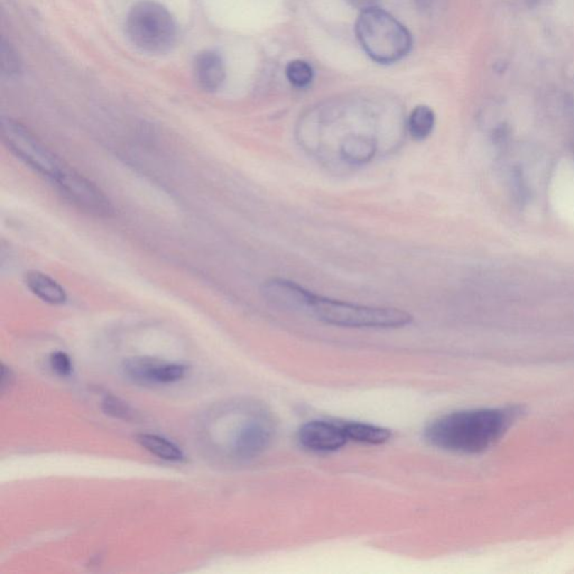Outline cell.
I'll list each match as a JSON object with an SVG mask.
<instances>
[{"instance_id":"7c38bea8","label":"cell","mask_w":574,"mask_h":574,"mask_svg":"<svg viewBox=\"0 0 574 574\" xmlns=\"http://www.w3.org/2000/svg\"><path fill=\"white\" fill-rule=\"evenodd\" d=\"M376 140L365 135H350L340 145L339 153L342 160L349 165L360 166L369 163L376 155Z\"/></svg>"},{"instance_id":"3957f363","label":"cell","mask_w":574,"mask_h":574,"mask_svg":"<svg viewBox=\"0 0 574 574\" xmlns=\"http://www.w3.org/2000/svg\"><path fill=\"white\" fill-rule=\"evenodd\" d=\"M309 312L324 324L343 328L396 329L413 320L409 313L393 307L353 304L319 295L313 299Z\"/></svg>"},{"instance_id":"44dd1931","label":"cell","mask_w":574,"mask_h":574,"mask_svg":"<svg viewBox=\"0 0 574 574\" xmlns=\"http://www.w3.org/2000/svg\"><path fill=\"white\" fill-rule=\"evenodd\" d=\"M13 372H11V369L9 367H6L5 365H1V377H0V386H1V392H5V388L9 387V385H11V382H13Z\"/></svg>"},{"instance_id":"30bf717a","label":"cell","mask_w":574,"mask_h":574,"mask_svg":"<svg viewBox=\"0 0 574 574\" xmlns=\"http://www.w3.org/2000/svg\"><path fill=\"white\" fill-rule=\"evenodd\" d=\"M262 294L272 307L291 311H310L311 303L316 297V294L299 284L283 278H272L265 282Z\"/></svg>"},{"instance_id":"ffe728a7","label":"cell","mask_w":574,"mask_h":574,"mask_svg":"<svg viewBox=\"0 0 574 574\" xmlns=\"http://www.w3.org/2000/svg\"><path fill=\"white\" fill-rule=\"evenodd\" d=\"M51 368L55 374L61 377H67L72 374L73 365L71 358L65 353L57 351L51 355Z\"/></svg>"},{"instance_id":"ac0fdd59","label":"cell","mask_w":574,"mask_h":574,"mask_svg":"<svg viewBox=\"0 0 574 574\" xmlns=\"http://www.w3.org/2000/svg\"><path fill=\"white\" fill-rule=\"evenodd\" d=\"M102 409L106 414L115 419L131 421L135 417V412L131 409V406L115 396H107L104 398Z\"/></svg>"},{"instance_id":"277c9868","label":"cell","mask_w":574,"mask_h":574,"mask_svg":"<svg viewBox=\"0 0 574 574\" xmlns=\"http://www.w3.org/2000/svg\"><path fill=\"white\" fill-rule=\"evenodd\" d=\"M126 30L131 43L146 53H167L177 42V24L171 13L150 0H143L131 7Z\"/></svg>"},{"instance_id":"7a4b0ae2","label":"cell","mask_w":574,"mask_h":574,"mask_svg":"<svg viewBox=\"0 0 574 574\" xmlns=\"http://www.w3.org/2000/svg\"><path fill=\"white\" fill-rule=\"evenodd\" d=\"M355 33L365 52L378 63H394L411 50L409 31L378 7L361 11Z\"/></svg>"},{"instance_id":"8992f818","label":"cell","mask_w":574,"mask_h":574,"mask_svg":"<svg viewBox=\"0 0 574 574\" xmlns=\"http://www.w3.org/2000/svg\"><path fill=\"white\" fill-rule=\"evenodd\" d=\"M52 181L60 193L83 212L96 216H109L113 214L109 199L81 174L65 167Z\"/></svg>"},{"instance_id":"8fae6325","label":"cell","mask_w":574,"mask_h":574,"mask_svg":"<svg viewBox=\"0 0 574 574\" xmlns=\"http://www.w3.org/2000/svg\"><path fill=\"white\" fill-rule=\"evenodd\" d=\"M193 74L202 90L206 92L219 90L226 79L223 60L216 52H201L193 62Z\"/></svg>"},{"instance_id":"5b68a950","label":"cell","mask_w":574,"mask_h":574,"mask_svg":"<svg viewBox=\"0 0 574 574\" xmlns=\"http://www.w3.org/2000/svg\"><path fill=\"white\" fill-rule=\"evenodd\" d=\"M1 136L9 150L34 171L53 180L65 169L53 152L26 127L11 119L1 121Z\"/></svg>"},{"instance_id":"4fadbf2b","label":"cell","mask_w":574,"mask_h":574,"mask_svg":"<svg viewBox=\"0 0 574 574\" xmlns=\"http://www.w3.org/2000/svg\"><path fill=\"white\" fill-rule=\"evenodd\" d=\"M25 283L35 297L48 304H63L67 301L65 289L57 281H54L53 278L43 272H27Z\"/></svg>"},{"instance_id":"2e32d148","label":"cell","mask_w":574,"mask_h":574,"mask_svg":"<svg viewBox=\"0 0 574 574\" xmlns=\"http://www.w3.org/2000/svg\"><path fill=\"white\" fill-rule=\"evenodd\" d=\"M343 428L348 438L359 443L382 444L392 436V433L387 429L366 423H347Z\"/></svg>"},{"instance_id":"d6986e66","label":"cell","mask_w":574,"mask_h":574,"mask_svg":"<svg viewBox=\"0 0 574 574\" xmlns=\"http://www.w3.org/2000/svg\"><path fill=\"white\" fill-rule=\"evenodd\" d=\"M1 54H3L4 73H6L9 77L17 74L21 71V62H19L16 53L13 51V48L9 44L6 43L5 40H3Z\"/></svg>"},{"instance_id":"e0dca14e","label":"cell","mask_w":574,"mask_h":574,"mask_svg":"<svg viewBox=\"0 0 574 574\" xmlns=\"http://www.w3.org/2000/svg\"><path fill=\"white\" fill-rule=\"evenodd\" d=\"M286 75L289 82L297 88H305L313 79V70L305 61H292L286 67Z\"/></svg>"},{"instance_id":"52a82bcc","label":"cell","mask_w":574,"mask_h":574,"mask_svg":"<svg viewBox=\"0 0 574 574\" xmlns=\"http://www.w3.org/2000/svg\"><path fill=\"white\" fill-rule=\"evenodd\" d=\"M275 426L272 419L264 413L247 419L236 432L233 441V453L241 459L258 457L272 443Z\"/></svg>"},{"instance_id":"6da1fadb","label":"cell","mask_w":574,"mask_h":574,"mask_svg":"<svg viewBox=\"0 0 574 574\" xmlns=\"http://www.w3.org/2000/svg\"><path fill=\"white\" fill-rule=\"evenodd\" d=\"M502 409H468L444 415L429 425L426 440L446 451L478 453L492 446L509 424Z\"/></svg>"},{"instance_id":"7402d4cb","label":"cell","mask_w":574,"mask_h":574,"mask_svg":"<svg viewBox=\"0 0 574 574\" xmlns=\"http://www.w3.org/2000/svg\"><path fill=\"white\" fill-rule=\"evenodd\" d=\"M347 1L355 9H361V11L376 7V4L378 3V0H347Z\"/></svg>"},{"instance_id":"ba28073f","label":"cell","mask_w":574,"mask_h":574,"mask_svg":"<svg viewBox=\"0 0 574 574\" xmlns=\"http://www.w3.org/2000/svg\"><path fill=\"white\" fill-rule=\"evenodd\" d=\"M123 372L139 385L173 384L184 378L187 367L150 357H135L123 363Z\"/></svg>"},{"instance_id":"5bb4252c","label":"cell","mask_w":574,"mask_h":574,"mask_svg":"<svg viewBox=\"0 0 574 574\" xmlns=\"http://www.w3.org/2000/svg\"><path fill=\"white\" fill-rule=\"evenodd\" d=\"M136 440L144 449L160 459L172 462H180L184 459V454L179 446L163 436L150 434V433H142L136 436Z\"/></svg>"},{"instance_id":"9a60e30c","label":"cell","mask_w":574,"mask_h":574,"mask_svg":"<svg viewBox=\"0 0 574 574\" xmlns=\"http://www.w3.org/2000/svg\"><path fill=\"white\" fill-rule=\"evenodd\" d=\"M436 126V115L428 106H417L409 115L407 131L409 136L417 142H422L432 134Z\"/></svg>"},{"instance_id":"603a6c76","label":"cell","mask_w":574,"mask_h":574,"mask_svg":"<svg viewBox=\"0 0 574 574\" xmlns=\"http://www.w3.org/2000/svg\"><path fill=\"white\" fill-rule=\"evenodd\" d=\"M417 1H419V3L428 4L430 3L431 0H417Z\"/></svg>"},{"instance_id":"9c48e42d","label":"cell","mask_w":574,"mask_h":574,"mask_svg":"<svg viewBox=\"0 0 574 574\" xmlns=\"http://www.w3.org/2000/svg\"><path fill=\"white\" fill-rule=\"evenodd\" d=\"M297 438L303 448L314 452L337 451L349 441L343 425L326 421H312L303 425Z\"/></svg>"}]
</instances>
